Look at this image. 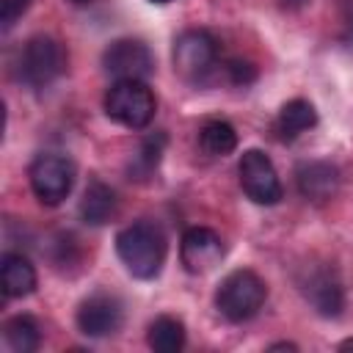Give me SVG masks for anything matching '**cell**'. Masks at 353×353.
I'll return each instance as SVG.
<instances>
[{
    "mask_svg": "<svg viewBox=\"0 0 353 353\" xmlns=\"http://www.w3.org/2000/svg\"><path fill=\"white\" fill-rule=\"evenodd\" d=\"M165 234L154 221H135L116 234V254L135 279H154L165 262Z\"/></svg>",
    "mask_w": 353,
    "mask_h": 353,
    "instance_id": "1",
    "label": "cell"
},
{
    "mask_svg": "<svg viewBox=\"0 0 353 353\" xmlns=\"http://www.w3.org/2000/svg\"><path fill=\"white\" fill-rule=\"evenodd\" d=\"M265 295H268V287L265 281L254 273V270H232L215 290V306L218 312L232 320V323H243V320H251L262 303H265Z\"/></svg>",
    "mask_w": 353,
    "mask_h": 353,
    "instance_id": "2",
    "label": "cell"
},
{
    "mask_svg": "<svg viewBox=\"0 0 353 353\" xmlns=\"http://www.w3.org/2000/svg\"><path fill=\"white\" fill-rule=\"evenodd\" d=\"M157 110V99L146 80H116L105 94V113L121 127L143 130Z\"/></svg>",
    "mask_w": 353,
    "mask_h": 353,
    "instance_id": "3",
    "label": "cell"
},
{
    "mask_svg": "<svg viewBox=\"0 0 353 353\" xmlns=\"http://www.w3.org/2000/svg\"><path fill=\"white\" fill-rule=\"evenodd\" d=\"M66 69V52L52 36H33L19 52V80L28 88H47Z\"/></svg>",
    "mask_w": 353,
    "mask_h": 353,
    "instance_id": "4",
    "label": "cell"
},
{
    "mask_svg": "<svg viewBox=\"0 0 353 353\" xmlns=\"http://www.w3.org/2000/svg\"><path fill=\"white\" fill-rule=\"evenodd\" d=\"M28 176H30V188H33L36 199L47 207H55L72 193L74 163L63 154L44 152V154H36V160L30 163Z\"/></svg>",
    "mask_w": 353,
    "mask_h": 353,
    "instance_id": "5",
    "label": "cell"
},
{
    "mask_svg": "<svg viewBox=\"0 0 353 353\" xmlns=\"http://www.w3.org/2000/svg\"><path fill=\"white\" fill-rule=\"evenodd\" d=\"M237 174H240V188L243 193L254 201V204H265V207H273L281 201L284 196V188H281V179L270 163V157L259 149H248L243 152L240 157V165H237Z\"/></svg>",
    "mask_w": 353,
    "mask_h": 353,
    "instance_id": "6",
    "label": "cell"
},
{
    "mask_svg": "<svg viewBox=\"0 0 353 353\" xmlns=\"http://www.w3.org/2000/svg\"><path fill=\"white\" fill-rule=\"evenodd\" d=\"M218 63V41L210 30H185L174 41V69L190 80H204Z\"/></svg>",
    "mask_w": 353,
    "mask_h": 353,
    "instance_id": "7",
    "label": "cell"
},
{
    "mask_svg": "<svg viewBox=\"0 0 353 353\" xmlns=\"http://www.w3.org/2000/svg\"><path fill=\"white\" fill-rule=\"evenodd\" d=\"M102 66L113 80H146L154 72V58L143 41L119 39L102 52Z\"/></svg>",
    "mask_w": 353,
    "mask_h": 353,
    "instance_id": "8",
    "label": "cell"
},
{
    "mask_svg": "<svg viewBox=\"0 0 353 353\" xmlns=\"http://www.w3.org/2000/svg\"><path fill=\"white\" fill-rule=\"evenodd\" d=\"M124 312L121 301L110 292H94L88 295L77 309V328L85 336H108L121 328Z\"/></svg>",
    "mask_w": 353,
    "mask_h": 353,
    "instance_id": "9",
    "label": "cell"
},
{
    "mask_svg": "<svg viewBox=\"0 0 353 353\" xmlns=\"http://www.w3.org/2000/svg\"><path fill=\"white\" fill-rule=\"evenodd\" d=\"M226 248L223 240L207 229V226H193L182 234V245H179V256L188 273H207L212 270L221 259H223Z\"/></svg>",
    "mask_w": 353,
    "mask_h": 353,
    "instance_id": "10",
    "label": "cell"
},
{
    "mask_svg": "<svg viewBox=\"0 0 353 353\" xmlns=\"http://www.w3.org/2000/svg\"><path fill=\"white\" fill-rule=\"evenodd\" d=\"M303 295L309 298V303L323 314V317H336L345 306V290L336 279L334 270L328 268H314L303 281Z\"/></svg>",
    "mask_w": 353,
    "mask_h": 353,
    "instance_id": "11",
    "label": "cell"
},
{
    "mask_svg": "<svg viewBox=\"0 0 353 353\" xmlns=\"http://www.w3.org/2000/svg\"><path fill=\"white\" fill-rule=\"evenodd\" d=\"M295 185L309 201H328L339 190V168L328 160H306L295 171Z\"/></svg>",
    "mask_w": 353,
    "mask_h": 353,
    "instance_id": "12",
    "label": "cell"
},
{
    "mask_svg": "<svg viewBox=\"0 0 353 353\" xmlns=\"http://www.w3.org/2000/svg\"><path fill=\"white\" fill-rule=\"evenodd\" d=\"M0 287L6 298H25L36 287V268L22 254H3L0 259Z\"/></svg>",
    "mask_w": 353,
    "mask_h": 353,
    "instance_id": "13",
    "label": "cell"
},
{
    "mask_svg": "<svg viewBox=\"0 0 353 353\" xmlns=\"http://www.w3.org/2000/svg\"><path fill=\"white\" fill-rule=\"evenodd\" d=\"M116 215V193L102 179H91L80 199V218L91 226H102Z\"/></svg>",
    "mask_w": 353,
    "mask_h": 353,
    "instance_id": "14",
    "label": "cell"
},
{
    "mask_svg": "<svg viewBox=\"0 0 353 353\" xmlns=\"http://www.w3.org/2000/svg\"><path fill=\"white\" fill-rule=\"evenodd\" d=\"M317 124V110L312 102L306 99H290L281 110H279V119H276V130L284 141H292L298 138L301 132L312 130Z\"/></svg>",
    "mask_w": 353,
    "mask_h": 353,
    "instance_id": "15",
    "label": "cell"
},
{
    "mask_svg": "<svg viewBox=\"0 0 353 353\" xmlns=\"http://www.w3.org/2000/svg\"><path fill=\"white\" fill-rule=\"evenodd\" d=\"M3 336H6V345H8L14 353H33V350L39 347V342H41L39 323H36L30 314H17V317L6 320Z\"/></svg>",
    "mask_w": 353,
    "mask_h": 353,
    "instance_id": "16",
    "label": "cell"
},
{
    "mask_svg": "<svg viewBox=\"0 0 353 353\" xmlns=\"http://www.w3.org/2000/svg\"><path fill=\"white\" fill-rule=\"evenodd\" d=\"M146 339H149V347L154 353H176L185 347V325L176 317L163 314L149 325Z\"/></svg>",
    "mask_w": 353,
    "mask_h": 353,
    "instance_id": "17",
    "label": "cell"
},
{
    "mask_svg": "<svg viewBox=\"0 0 353 353\" xmlns=\"http://www.w3.org/2000/svg\"><path fill=\"white\" fill-rule=\"evenodd\" d=\"M199 146H201V152L210 154V157H223V154L234 152V146H237V132H234V127H232L229 121H221V119L207 121V124L201 127V132H199Z\"/></svg>",
    "mask_w": 353,
    "mask_h": 353,
    "instance_id": "18",
    "label": "cell"
},
{
    "mask_svg": "<svg viewBox=\"0 0 353 353\" xmlns=\"http://www.w3.org/2000/svg\"><path fill=\"white\" fill-rule=\"evenodd\" d=\"M163 149H165V132H152L141 141L132 163H130V179H146L152 176V171L157 168L160 157H163Z\"/></svg>",
    "mask_w": 353,
    "mask_h": 353,
    "instance_id": "19",
    "label": "cell"
},
{
    "mask_svg": "<svg viewBox=\"0 0 353 353\" xmlns=\"http://www.w3.org/2000/svg\"><path fill=\"white\" fill-rule=\"evenodd\" d=\"M33 0H0V28L8 30L28 8H30Z\"/></svg>",
    "mask_w": 353,
    "mask_h": 353,
    "instance_id": "20",
    "label": "cell"
},
{
    "mask_svg": "<svg viewBox=\"0 0 353 353\" xmlns=\"http://www.w3.org/2000/svg\"><path fill=\"white\" fill-rule=\"evenodd\" d=\"M229 77H232V83H237V85H248L254 77H256V69L248 63V61H229Z\"/></svg>",
    "mask_w": 353,
    "mask_h": 353,
    "instance_id": "21",
    "label": "cell"
},
{
    "mask_svg": "<svg viewBox=\"0 0 353 353\" xmlns=\"http://www.w3.org/2000/svg\"><path fill=\"white\" fill-rule=\"evenodd\" d=\"M270 350H295V345H292V342H279V345H273Z\"/></svg>",
    "mask_w": 353,
    "mask_h": 353,
    "instance_id": "22",
    "label": "cell"
},
{
    "mask_svg": "<svg viewBox=\"0 0 353 353\" xmlns=\"http://www.w3.org/2000/svg\"><path fill=\"white\" fill-rule=\"evenodd\" d=\"M281 3H284V6H290V8H292V6H303V3H306V0H281Z\"/></svg>",
    "mask_w": 353,
    "mask_h": 353,
    "instance_id": "23",
    "label": "cell"
},
{
    "mask_svg": "<svg viewBox=\"0 0 353 353\" xmlns=\"http://www.w3.org/2000/svg\"><path fill=\"white\" fill-rule=\"evenodd\" d=\"M350 347H353V339H345V342L339 345V350H350Z\"/></svg>",
    "mask_w": 353,
    "mask_h": 353,
    "instance_id": "24",
    "label": "cell"
},
{
    "mask_svg": "<svg viewBox=\"0 0 353 353\" xmlns=\"http://www.w3.org/2000/svg\"><path fill=\"white\" fill-rule=\"evenodd\" d=\"M152 3H171V0H152Z\"/></svg>",
    "mask_w": 353,
    "mask_h": 353,
    "instance_id": "25",
    "label": "cell"
},
{
    "mask_svg": "<svg viewBox=\"0 0 353 353\" xmlns=\"http://www.w3.org/2000/svg\"><path fill=\"white\" fill-rule=\"evenodd\" d=\"M69 3H88V0H69Z\"/></svg>",
    "mask_w": 353,
    "mask_h": 353,
    "instance_id": "26",
    "label": "cell"
}]
</instances>
